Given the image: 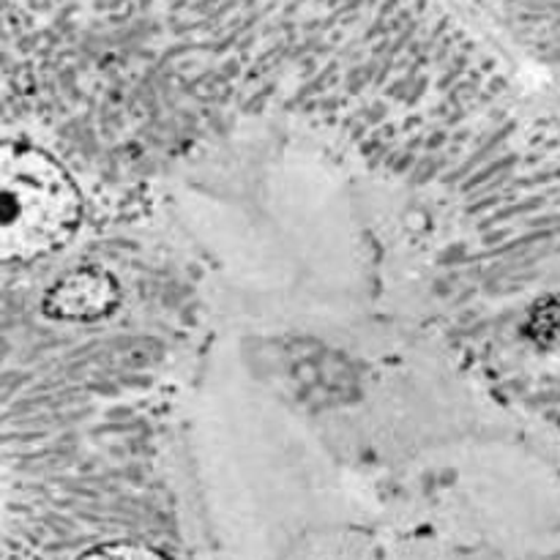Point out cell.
Returning a JSON list of instances; mask_svg holds the SVG:
<instances>
[{"mask_svg":"<svg viewBox=\"0 0 560 560\" xmlns=\"http://www.w3.org/2000/svg\"><path fill=\"white\" fill-rule=\"evenodd\" d=\"M80 560H173L164 552L153 550L148 545H137V541H109V545H98L88 550Z\"/></svg>","mask_w":560,"mask_h":560,"instance_id":"3","label":"cell"},{"mask_svg":"<svg viewBox=\"0 0 560 560\" xmlns=\"http://www.w3.org/2000/svg\"><path fill=\"white\" fill-rule=\"evenodd\" d=\"M82 197L58 159L25 142L0 151V257L33 262L74 238Z\"/></svg>","mask_w":560,"mask_h":560,"instance_id":"1","label":"cell"},{"mask_svg":"<svg viewBox=\"0 0 560 560\" xmlns=\"http://www.w3.org/2000/svg\"><path fill=\"white\" fill-rule=\"evenodd\" d=\"M118 304V284L109 273L82 271L58 279L44 295V312L55 320H96Z\"/></svg>","mask_w":560,"mask_h":560,"instance_id":"2","label":"cell"}]
</instances>
